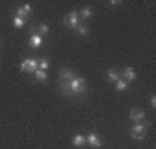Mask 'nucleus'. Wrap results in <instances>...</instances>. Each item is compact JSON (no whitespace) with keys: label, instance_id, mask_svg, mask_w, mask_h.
<instances>
[{"label":"nucleus","instance_id":"nucleus-5","mask_svg":"<svg viewBox=\"0 0 156 149\" xmlns=\"http://www.w3.org/2000/svg\"><path fill=\"white\" fill-rule=\"evenodd\" d=\"M28 44H30V47H33V49H38V47H42V44H44V38L37 33V30H35V28H31V30H30Z\"/></svg>","mask_w":156,"mask_h":149},{"label":"nucleus","instance_id":"nucleus-19","mask_svg":"<svg viewBox=\"0 0 156 149\" xmlns=\"http://www.w3.org/2000/svg\"><path fill=\"white\" fill-rule=\"evenodd\" d=\"M47 68H49V61L47 59H38V69L47 71Z\"/></svg>","mask_w":156,"mask_h":149},{"label":"nucleus","instance_id":"nucleus-2","mask_svg":"<svg viewBox=\"0 0 156 149\" xmlns=\"http://www.w3.org/2000/svg\"><path fill=\"white\" fill-rule=\"evenodd\" d=\"M68 87H69L71 95H82L87 90V82L83 76H75L71 82H68Z\"/></svg>","mask_w":156,"mask_h":149},{"label":"nucleus","instance_id":"nucleus-17","mask_svg":"<svg viewBox=\"0 0 156 149\" xmlns=\"http://www.w3.org/2000/svg\"><path fill=\"white\" fill-rule=\"evenodd\" d=\"M33 75H35V78H37L38 82H45V80H47V73L42 71V69H37V71H35Z\"/></svg>","mask_w":156,"mask_h":149},{"label":"nucleus","instance_id":"nucleus-11","mask_svg":"<svg viewBox=\"0 0 156 149\" xmlns=\"http://www.w3.org/2000/svg\"><path fill=\"white\" fill-rule=\"evenodd\" d=\"M108 80L111 83H116L118 80H122V75H120L116 69H109V71H108Z\"/></svg>","mask_w":156,"mask_h":149},{"label":"nucleus","instance_id":"nucleus-7","mask_svg":"<svg viewBox=\"0 0 156 149\" xmlns=\"http://www.w3.org/2000/svg\"><path fill=\"white\" fill-rule=\"evenodd\" d=\"M120 75H122V78L123 80H125V82H134L135 78H137V73H135V69L132 66H127L125 68V69H123V73H120Z\"/></svg>","mask_w":156,"mask_h":149},{"label":"nucleus","instance_id":"nucleus-22","mask_svg":"<svg viewBox=\"0 0 156 149\" xmlns=\"http://www.w3.org/2000/svg\"><path fill=\"white\" fill-rule=\"evenodd\" d=\"M149 106L153 108V109L156 108V97H154V95H151V97H149Z\"/></svg>","mask_w":156,"mask_h":149},{"label":"nucleus","instance_id":"nucleus-8","mask_svg":"<svg viewBox=\"0 0 156 149\" xmlns=\"http://www.w3.org/2000/svg\"><path fill=\"white\" fill-rule=\"evenodd\" d=\"M30 14H31V5H30V4H23V5L16 7V14H14V16L24 19V17L30 16Z\"/></svg>","mask_w":156,"mask_h":149},{"label":"nucleus","instance_id":"nucleus-14","mask_svg":"<svg viewBox=\"0 0 156 149\" xmlns=\"http://www.w3.org/2000/svg\"><path fill=\"white\" fill-rule=\"evenodd\" d=\"M115 88H116V92H125V90L128 88V83L122 78V80H118V82L115 83Z\"/></svg>","mask_w":156,"mask_h":149},{"label":"nucleus","instance_id":"nucleus-12","mask_svg":"<svg viewBox=\"0 0 156 149\" xmlns=\"http://www.w3.org/2000/svg\"><path fill=\"white\" fill-rule=\"evenodd\" d=\"M49 31H50V30H49V24H45V23H42V24L38 26V30H37V33H38L42 38H45V37L49 35Z\"/></svg>","mask_w":156,"mask_h":149},{"label":"nucleus","instance_id":"nucleus-18","mask_svg":"<svg viewBox=\"0 0 156 149\" xmlns=\"http://www.w3.org/2000/svg\"><path fill=\"white\" fill-rule=\"evenodd\" d=\"M12 24H14L16 28H23V26H24V19H23V17L14 16V17H12Z\"/></svg>","mask_w":156,"mask_h":149},{"label":"nucleus","instance_id":"nucleus-20","mask_svg":"<svg viewBox=\"0 0 156 149\" xmlns=\"http://www.w3.org/2000/svg\"><path fill=\"white\" fill-rule=\"evenodd\" d=\"M28 62H30V59H24V61H21V64H19V69H21L23 73H28Z\"/></svg>","mask_w":156,"mask_h":149},{"label":"nucleus","instance_id":"nucleus-3","mask_svg":"<svg viewBox=\"0 0 156 149\" xmlns=\"http://www.w3.org/2000/svg\"><path fill=\"white\" fill-rule=\"evenodd\" d=\"M62 23H64V26L71 28V30H76V28L80 26V16H78V12L71 11L69 14H66L64 19H62Z\"/></svg>","mask_w":156,"mask_h":149},{"label":"nucleus","instance_id":"nucleus-13","mask_svg":"<svg viewBox=\"0 0 156 149\" xmlns=\"http://www.w3.org/2000/svg\"><path fill=\"white\" fill-rule=\"evenodd\" d=\"M78 16H80V17H83V19H89V17L92 16V9H90L89 5L82 7V9H80V12H78Z\"/></svg>","mask_w":156,"mask_h":149},{"label":"nucleus","instance_id":"nucleus-15","mask_svg":"<svg viewBox=\"0 0 156 149\" xmlns=\"http://www.w3.org/2000/svg\"><path fill=\"white\" fill-rule=\"evenodd\" d=\"M38 69V59H30L28 62V73H35Z\"/></svg>","mask_w":156,"mask_h":149},{"label":"nucleus","instance_id":"nucleus-16","mask_svg":"<svg viewBox=\"0 0 156 149\" xmlns=\"http://www.w3.org/2000/svg\"><path fill=\"white\" fill-rule=\"evenodd\" d=\"M76 31H78V35H80V37H87V35H89V26H87V24H80V26L76 28Z\"/></svg>","mask_w":156,"mask_h":149},{"label":"nucleus","instance_id":"nucleus-4","mask_svg":"<svg viewBox=\"0 0 156 149\" xmlns=\"http://www.w3.org/2000/svg\"><path fill=\"white\" fill-rule=\"evenodd\" d=\"M85 140H87V144H89L92 149H99L101 146H102V140H101V135L95 132H89L87 135H85Z\"/></svg>","mask_w":156,"mask_h":149},{"label":"nucleus","instance_id":"nucleus-6","mask_svg":"<svg viewBox=\"0 0 156 149\" xmlns=\"http://www.w3.org/2000/svg\"><path fill=\"white\" fill-rule=\"evenodd\" d=\"M130 120L135 123H142L146 120V113L142 109H137V108H134V109H130Z\"/></svg>","mask_w":156,"mask_h":149},{"label":"nucleus","instance_id":"nucleus-21","mask_svg":"<svg viewBox=\"0 0 156 149\" xmlns=\"http://www.w3.org/2000/svg\"><path fill=\"white\" fill-rule=\"evenodd\" d=\"M120 4H122L120 0H109V2H108V5L109 7H116V5H120Z\"/></svg>","mask_w":156,"mask_h":149},{"label":"nucleus","instance_id":"nucleus-9","mask_svg":"<svg viewBox=\"0 0 156 149\" xmlns=\"http://www.w3.org/2000/svg\"><path fill=\"white\" fill-rule=\"evenodd\" d=\"M75 76H76V75H75V71H73V69H69V68H62L61 73H59V80H61V82H71Z\"/></svg>","mask_w":156,"mask_h":149},{"label":"nucleus","instance_id":"nucleus-1","mask_svg":"<svg viewBox=\"0 0 156 149\" xmlns=\"http://www.w3.org/2000/svg\"><path fill=\"white\" fill-rule=\"evenodd\" d=\"M149 125L151 123L146 122V120L142 123H134V125L130 127V137H132V140H144Z\"/></svg>","mask_w":156,"mask_h":149},{"label":"nucleus","instance_id":"nucleus-10","mask_svg":"<svg viewBox=\"0 0 156 149\" xmlns=\"http://www.w3.org/2000/svg\"><path fill=\"white\" fill-rule=\"evenodd\" d=\"M71 142H73V146H75V147H83L85 144H87V140H85V135H83V133H75Z\"/></svg>","mask_w":156,"mask_h":149}]
</instances>
